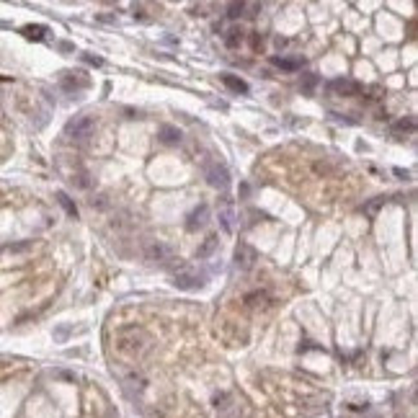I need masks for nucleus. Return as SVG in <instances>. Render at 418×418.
Masks as SVG:
<instances>
[{
	"instance_id": "15",
	"label": "nucleus",
	"mask_w": 418,
	"mask_h": 418,
	"mask_svg": "<svg viewBox=\"0 0 418 418\" xmlns=\"http://www.w3.org/2000/svg\"><path fill=\"white\" fill-rule=\"evenodd\" d=\"M163 256H168V248H165V246H152V248H150V258H163Z\"/></svg>"
},
{
	"instance_id": "5",
	"label": "nucleus",
	"mask_w": 418,
	"mask_h": 418,
	"mask_svg": "<svg viewBox=\"0 0 418 418\" xmlns=\"http://www.w3.org/2000/svg\"><path fill=\"white\" fill-rule=\"evenodd\" d=\"M207 214H209V207H207V204H202L199 209H194V212L189 214V230L202 227V225L207 222Z\"/></svg>"
},
{
	"instance_id": "16",
	"label": "nucleus",
	"mask_w": 418,
	"mask_h": 418,
	"mask_svg": "<svg viewBox=\"0 0 418 418\" xmlns=\"http://www.w3.org/2000/svg\"><path fill=\"white\" fill-rule=\"evenodd\" d=\"M315 83H318V78H315V75H307V78H305V85H302V91H305V93H313Z\"/></svg>"
},
{
	"instance_id": "7",
	"label": "nucleus",
	"mask_w": 418,
	"mask_h": 418,
	"mask_svg": "<svg viewBox=\"0 0 418 418\" xmlns=\"http://www.w3.org/2000/svg\"><path fill=\"white\" fill-rule=\"evenodd\" d=\"M222 83L230 88V91H235V93H248V83L240 80V78H235V75H230V73L222 75Z\"/></svg>"
},
{
	"instance_id": "18",
	"label": "nucleus",
	"mask_w": 418,
	"mask_h": 418,
	"mask_svg": "<svg viewBox=\"0 0 418 418\" xmlns=\"http://www.w3.org/2000/svg\"><path fill=\"white\" fill-rule=\"evenodd\" d=\"M258 47H261V36L256 34V36H253V49H258Z\"/></svg>"
},
{
	"instance_id": "17",
	"label": "nucleus",
	"mask_w": 418,
	"mask_h": 418,
	"mask_svg": "<svg viewBox=\"0 0 418 418\" xmlns=\"http://www.w3.org/2000/svg\"><path fill=\"white\" fill-rule=\"evenodd\" d=\"M227 11H230V13H227L230 18H237L240 13H243V11H246V6H243V3H232V6L227 8Z\"/></svg>"
},
{
	"instance_id": "12",
	"label": "nucleus",
	"mask_w": 418,
	"mask_h": 418,
	"mask_svg": "<svg viewBox=\"0 0 418 418\" xmlns=\"http://www.w3.org/2000/svg\"><path fill=\"white\" fill-rule=\"evenodd\" d=\"M44 31H47L44 26H29V29H24V34H26L29 39H41V36H44Z\"/></svg>"
},
{
	"instance_id": "9",
	"label": "nucleus",
	"mask_w": 418,
	"mask_h": 418,
	"mask_svg": "<svg viewBox=\"0 0 418 418\" xmlns=\"http://www.w3.org/2000/svg\"><path fill=\"white\" fill-rule=\"evenodd\" d=\"M217 248V235H209L207 240H204V243L199 246V251H196V256H199V258H207L212 251Z\"/></svg>"
},
{
	"instance_id": "10",
	"label": "nucleus",
	"mask_w": 418,
	"mask_h": 418,
	"mask_svg": "<svg viewBox=\"0 0 418 418\" xmlns=\"http://www.w3.org/2000/svg\"><path fill=\"white\" fill-rule=\"evenodd\" d=\"M274 65L281 70H297L302 68V59H287V57H274Z\"/></svg>"
},
{
	"instance_id": "8",
	"label": "nucleus",
	"mask_w": 418,
	"mask_h": 418,
	"mask_svg": "<svg viewBox=\"0 0 418 418\" xmlns=\"http://www.w3.org/2000/svg\"><path fill=\"white\" fill-rule=\"evenodd\" d=\"M158 135H160V140H163V142H168V145H173V142H178V140H181V132L175 129V127H168V124H163V127H160Z\"/></svg>"
},
{
	"instance_id": "6",
	"label": "nucleus",
	"mask_w": 418,
	"mask_h": 418,
	"mask_svg": "<svg viewBox=\"0 0 418 418\" xmlns=\"http://www.w3.org/2000/svg\"><path fill=\"white\" fill-rule=\"evenodd\" d=\"M175 287H181V289H196V287H202V279L194 276V274H178V276H175Z\"/></svg>"
},
{
	"instance_id": "4",
	"label": "nucleus",
	"mask_w": 418,
	"mask_h": 418,
	"mask_svg": "<svg viewBox=\"0 0 418 418\" xmlns=\"http://www.w3.org/2000/svg\"><path fill=\"white\" fill-rule=\"evenodd\" d=\"M235 258H237V266L248 269V266H253V261H256V251H253L251 246H240V248L235 251Z\"/></svg>"
},
{
	"instance_id": "2",
	"label": "nucleus",
	"mask_w": 418,
	"mask_h": 418,
	"mask_svg": "<svg viewBox=\"0 0 418 418\" xmlns=\"http://www.w3.org/2000/svg\"><path fill=\"white\" fill-rule=\"evenodd\" d=\"M91 132H93V119H91V116H78L75 122L68 124V135L75 137V140L91 137Z\"/></svg>"
},
{
	"instance_id": "11",
	"label": "nucleus",
	"mask_w": 418,
	"mask_h": 418,
	"mask_svg": "<svg viewBox=\"0 0 418 418\" xmlns=\"http://www.w3.org/2000/svg\"><path fill=\"white\" fill-rule=\"evenodd\" d=\"M227 34H230V36L225 39V44H227V47H237V44L243 41V31H240V29H230Z\"/></svg>"
},
{
	"instance_id": "3",
	"label": "nucleus",
	"mask_w": 418,
	"mask_h": 418,
	"mask_svg": "<svg viewBox=\"0 0 418 418\" xmlns=\"http://www.w3.org/2000/svg\"><path fill=\"white\" fill-rule=\"evenodd\" d=\"M331 91L343 93V96H356V93H359V83L346 80V78H338V80H333V83H331Z\"/></svg>"
},
{
	"instance_id": "14",
	"label": "nucleus",
	"mask_w": 418,
	"mask_h": 418,
	"mask_svg": "<svg viewBox=\"0 0 418 418\" xmlns=\"http://www.w3.org/2000/svg\"><path fill=\"white\" fill-rule=\"evenodd\" d=\"M413 127H415L413 119H403V122L395 124V132H413Z\"/></svg>"
},
{
	"instance_id": "1",
	"label": "nucleus",
	"mask_w": 418,
	"mask_h": 418,
	"mask_svg": "<svg viewBox=\"0 0 418 418\" xmlns=\"http://www.w3.org/2000/svg\"><path fill=\"white\" fill-rule=\"evenodd\" d=\"M204 173H207V181H209L212 186H217V189H225L227 181H230L227 168H225V165H219V163H207Z\"/></svg>"
},
{
	"instance_id": "13",
	"label": "nucleus",
	"mask_w": 418,
	"mask_h": 418,
	"mask_svg": "<svg viewBox=\"0 0 418 418\" xmlns=\"http://www.w3.org/2000/svg\"><path fill=\"white\" fill-rule=\"evenodd\" d=\"M57 199H59V204H62L65 209H68V214H73V217H75V204L68 199V194H57Z\"/></svg>"
}]
</instances>
